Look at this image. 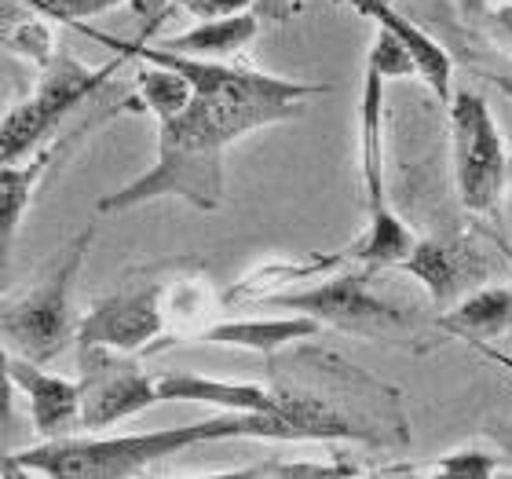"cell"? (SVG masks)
I'll return each mask as SVG.
<instances>
[{
    "label": "cell",
    "mask_w": 512,
    "mask_h": 479,
    "mask_svg": "<svg viewBox=\"0 0 512 479\" xmlns=\"http://www.w3.org/2000/svg\"><path fill=\"white\" fill-rule=\"evenodd\" d=\"M297 114L300 103L194 96L183 114L158 125L154 165L118 191L103 194L96 202V213H128L158 198H180L202 213H216L224 205V150L256 128L278 125Z\"/></svg>",
    "instance_id": "6da1fadb"
},
{
    "label": "cell",
    "mask_w": 512,
    "mask_h": 479,
    "mask_svg": "<svg viewBox=\"0 0 512 479\" xmlns=\"http://www.w3.org/2000/svg\"><path fill=\"white\" fill-rule=\"evenodd\" d=\"M224 439H242V414L209 417V421L158 428V432H136V436H66L22 450L15 458L26 469L41 472L44 479H136L143 469L172 454H183L202 443H224Z\"/></svg>",
    "instance_id": "7a4b0ae2"
},
{
    "label": "cell",
    "mask_w": 512,
    "mask_h": 479,
    "mask_svg": "<svg viewBox=\"0 0 512 479\" xmlns=\"http://www.w3.org/2000/svg\"><path fill=\"white\" fill-rule=\"evenodd\" d=\"M96 242V224L77 231L55 256V264L44 271L37 286L0 304V344L15 352V359L26 362H52L66 344L77 341L74 319V286L88 260V249Z\"/></svg>",
    "instance_id": "3957f363"
},
{
    "label": "cell",
    "mask_w": 512,
    "mask_h": 479,
    "mask_svg": "<svg viewBox=\"0 0 512 479\" xmlns=\"http://www.w3.org/2000/svg\"><path fill=\"white\" fill-rule=\"evenodd\" d=\"M118 70L121 59L107 66H85L70 52H55L52 63L41 70L33 96L15 103L8 114H0V172L44 150L55 128L63 125L81 103L103 92V85Z\"/></svg>",
    "instance_id": "277c9868"
},
{
    "label": "cell",
    "mask_w": 512,
    "mask_h": 479,
    "mask_svg": "<svg viewBox=\"0 0 512 479\" xmlns=\"http://www.w3.org/2000/svg\"><path fill=\"white\" fill-rule=\"evenodd\" d=\"M271 304L289 308L304 319H315L319 326L366 337V341H403L414 333L417 322L410 308H399L377 293L370 267L333 275L319 286L300 289V293H278V297H271Z\"/></svg>",
    "instance_id": "5b68a950"
},
{
    "label": "cell",
    "mask_w": 512,
    "mask_h": 479,
    "mask_svg": "<svg viewBox=\"0 0 512 479\" xmlns=\"http://www.w3.org/2000/svg\"><path fill=\"white\" fill-rule=\"evenodd\" d=\"M450 161H454V187L469 213L494 216L502 205L509 180V150L498 132L487 99L472 88H454L450 99Z\"/></svg>",
    "instance_id": "8992f818"
},
{
    "label": "cell",
    "mask_w": 512,
    "mask_h": 479,
    "mask_svg": "<svg viewBox=\"0 0 512 479\" xmlns=\"http://www.w3.org/2000/svg\"><path fill=\"white\" fill-rule=\"evenodd\" d=\"M81 33H88L92 41L110 44L118 59H139V63L150 66H165L172 74H180L187 85H191L194 96H209V99H267V103H300L311 96H330V85H304V81H286V77L275 74H260V70H249V66H227V63H209V59H191V55H176L165 52L158 44L147 41H118L110 33L92 30L88 22L77 26Z\"/></svg>",
    "instance_id": "52a82bcc"
},
{
    "label": "cell",
    "mask_w": 512,
    "mask_h": 479,
    "mask_svg": "<svg viewBox=\"0 0 512 479\" xmlns=\"http://www.w3.org/2000/svg\"><path fill=\"white\" fill-rule=\"evenodd\" d=\"M165 293H169V278H161L158 271L125 278L77 322V348H107L121 355L150 348L165 333Z\"/></svg>",
    "instance_id": "ba28073f"
},
{
    "label": "cell",
    "mask_w": 512,
    "mask_h": 479,
    "mask_svg": "<svg viewBox=\"0 0 512 479\" xmlns=\"http://www.w3.org/2000/svg\"><path fill=\"white\" fill-rule=\"evenodd\" d=\"M81 362V428H107L125 417H136L150 406H158L154 377L139 370L121 352L107 348H77Z\"/></svg>",
    "instance_id": "9c48e42d"
},
{
    "label": "cell",
    "mask_w": 512,
    "mask_h": 479,
    "mask_svg": "<svg viewBox=\"0 0 512 479\" xmlns=\"http://www.w3.org/2000/svg\"><path fill=\"white\" fill-rule=\"evenodd\" d=\"M128 110H139L136 96L125 99V103H114V107L103 110V114H92V118H85L77 128H70L66 136L52 139L44 150H37L33 158L0 172V278H4V271H8V264H11V249H15L22 220L30 213L33 194H37V187L44 183V176L52 172L55 161L70 158V154L81 147V139H88L96 128H103L110 118H118V114H128Z\"/></svg>",
    "instance_id": "30bf717a"
},
{
    "label": "cell",
    "mask_w": 512,
    "mask_h": 479,
    "mask_svg": "<svg viewBox=\"0 0 512 479\" xmlns=\"http://www.w3.org/2000/svg\"><path fill=\"white\" fill-rule=\"evenodd\" d=\"M242 439H271V443H300V439H355V443H377L370 428L355 425L352 417L333 410L319 395L278 392L271 414H242Z\"/></svg>",
    "instance_id": "8fae6325"
},
{
    "label": "cell",
    "mask_w": 512,
    "mask_h": 479,
    "mask_svg": "<svg viewBox=\"0 0 512 479\" xmlns=\"http://www.w3.org/2000/svg\"><path fill=\"white\" fill-rule=\"evenodd\" d=\"M399 271L414 275L428 289V297L439 311L454 308L461 297H469L472 286L487 275L480 245L469 235H439V238H417L414 253L406 256ZM480 289V286H476Z\"/></svg>",
    "instance_id": "7c38bea8"
},
{
    "label": "cell",
    "mask_w": 512,
    "mask_h": 479,
    "mask_svg": "<svg viewBox=\"0 0 512 479\" xmlns=\"http://www.w3.org/2000/svg\"><path fill=\"white\" fill-rule=\"evenodd\" d=\"M337 4H348L355 15L377 22V30H384L388 37H395V41L403 44L406 52L414 55L417 77L428 85V92L443 107H450V99H454V59H450V52L432 33L421 30L410 15H403V11L395 8L392 0H337Z\"/></svg>",
    "instance_id": "4fadbf2b"
},
{
    "label": "cell",
    "mask_w": 512,
    "mask_h": 479,
    "mask_svg": "<svg viewBox=\"0 0 512 479\" xmlns=\"http://www.w3.org/2000/svg\"><path fill=\"white\" fill-rule=\"evenodd\" d=\"M11 381L26 395L33 428L48 443L66 439L70 428L81 425V388H77V381H66L59 373H48L37 362L15 359V355H11Z\"/></svg>",
    "instance_id": "5bb4252c"
},
{
    "label": "cell",
    "mask_w": 512,
    "mask_h": 479,
    "mask_svg": "<svg viewBox=\"0 0 512 479\" xmlns=\"http://www.w3.org/2000/svg\"><path fill=\"white\" fill-rule=\"evenodd\" d=\"M359 176H363L366 220L392 209L384 176V77L366 66L359 92Z\"/></svg>",
    "instance_id": "9a60e30c"
},
{
    "label": "cell",
    "mask_w": 512,
    "mask_h": 479,
    "mask_svg": "<svg viewBox=\"0 0 512 479\" xmlns=\"http://www.w3.org/2000/svg\"><path fill=\"white\" fill-rule=\"evenodd\" d=\"M154 388H158V403H209L227 414H271L278 403V392H267L260 384L216 381L187 370L158 373Z\"/></svg>",
    "instance_id": "2e32d148"
},
{
    "label": "cell",
    "mask_w": 512,
    "mask_h": 479,
    "mask_svg": "<svg viewBox=\"0 0 512 479\" xmlns=\"http://www.w3.org/2000/svg\"><path fill=\"white\" fill-rule=\"evenodd\" d=\"M436 326L450 337H461L476 344H487L494 337L512 330V286H480L469 297H461L454 308L439 311Z\"/></svg>",
    "instance_id": "e0dca14e"
},
{
    "label": "cell",
    "mask_w": 512,
    "mask_h": 479,
    "mask_svg": "<svg viewBox=\"0 0 512 479\" xmlns=\"http://www.w3.org/2000/svg\"><path fill=\"white\" fill-rule=\"evenodd\" d=\"M322 326L304 315H282V319H231L213 322L194 333V341L205 344H227V348H249V352L271 355L293 341H308L319 337Z\"/></svg>",
    "instance_id": "ac0fdd59"
},
{
    "label": "cell",
    "mask_w": 512,
    "mask_h": 479,
    "mask_svg": "<svg viewBox=\"0 0 512 479\" xmlns=\"http://www.w3.org/2000/svg\"><path fill=\"white\" fill-rule=\"evenodd\" d=\"M256 33H260V19H256L253 11H242V15H227V19L198 22L194 30L165 37L158 48L176 52V55H191V59L220 63V59H227V55L242 52L246 44H253Z\"/></svg>",
    "instance_id": "d6986e66"
},
{
    "label": "cell",
    "mask_w": 512,
    "mask_h": 479,
    "mask_svg": "<svg viewBox=\"0 0 512 479\" xmlns=\"http://www.w3.org/2000/svg\"><path fill=\"white\" fill-rule=\"evenodd\" d=\"M414 245L417 235L403 224V216L395 213V209H388V213L366 220L363 238L348 245V260H355L359 267H370V271L399 267L406 256L414 253Z\"/></svg>",
    "instance_id": "ffe728a7"
},
{
    "label": "cell",
    "mask_w": 512,
    "mask_h": 479,
    "mask_svg": "<svg viewBox=\"0 0 512 479\" xmlns=\"http://www.w3.org/2000/svg\"><path fill=\"white\" fill-rule=\"evenodd\" d=\"M191 99H194L191 85H187L180 74H172V70H165V66H150V63L139 66L136 103H139V110H150L158 125L161 121L176 118V114H183Z\"/></svg>",
    "instance_id": "44dd1931"
},
{
    "label": "cell",
    "mask_w": 512,
    "mask_h": 479,
    "mask_svg": "<svg viewBox=\"0 0 512 479\" xmlns=\"http://www.w3.org/2000/svg\"><path fill=\"white\" fill-rule=\"evenodd\" d=\"M4 48H8V52H15V55H22V59H26V63H33L37 70H44V66L55 59V52H59V48H55L52 30H48V22H41L33 11L8 33Z\"/></svg>",
    "instance_id": "7402d4cb"
},
{
    "label": "cell",
    "mask_w": 512,
    "mask_h": 479,
    "mask_svg": "<svg viewBox=\"0 0 512 479\" xmlns=\"http://www.w3.org/2000/svg\"><path fill=\"white\" fill-rule=\"evenodd\" d=\"M505 461L502 454H487V450H454L447 458L436 461V469L428 479H494Z\"/></svg>",
    "instance_id": "603a6c76"
},
{
    "label": "cell",
    "mask_w": 512,
    "mask_h": 479,
    "mask_svg": "<svg viewBox=\"0 0 512 479\" xmlns=\"http://www.w3.org/2000/svg\"><path fill=\"white\" fill-rule=\"evenodd\" d=\"M366 66H370V70H377L384 81H395V77H417L414 55L406 52L403 44L395 41V37H388L384 30H377L374 48H370V59H366Z\"/></svg>",
    "instance_id": "cb8c5ba5"
},
{
    "label": "cell",
    "mask_w": 512,
    "mask_h": 479,
    "mask_svg": "<svg viewBox=\"0 0 512 479\" xmlns=\"http://www.w3.org/2000/svg\"><path fill=\"white\" fill-rule=\"evenodd\" d=\"M359 476L355 465L348 461H330V465H319V461H275V469L267 472V479H352Z\"/></svg>",
    "instance_id": "d4e9b609"
},
{
    "label": "cell",
    "mask_w": 512,
    "mask_h": 479,
    "mask_svg": "<svg viewBox=\"0 0 512 479\" xmlns=\"http://www.w3.org/2000/svg\"><path fill=\"white\" fill-rule=\"evenodd\" d=\"M183 11L198 15L202 22L209 19H227V15H242V11H253V0H176Z\"/></svg>",
    "instance_id": "484cf974"
},
{
    "label": "cell",
    "mask_w": 512,
    "mask_h": 479,
    "mask_svg": "<svg viewBox=\"0 0 512 479\" xmlns=\"http://www.w3.org/2000/svg\"><path fill=\"white\" fill-rule=\"evenodd\" d=\"M480 22L487 26V37H491L494 44H502L505 52H512V4H498V8L487 4Z\"/></svg>",
    "instance_id": "4316f807"
},
{
    "label": "cell",
    "mask_w": 512,
    "mask_h": 479,
    "mask_svg": "<svg viewBox=\"0 0 512 479\" xmlns=\"http://www.w3.org/2000/svg\"><path fill=\"white\" fill-rule=\"evenodd\" d=\"M297 11V0H253V15L260 22H286Z\"/></svg>",
    "instance_id": "83f0119b"
},
{
    "label": "cell",
    "mask_w": 512,
    "mask_h": 479,
    "mask_svg": "<svg viewBox=\"0 0 512 479\" xmlns=\"http://www.w3.org/2000/svg\"><path fill=\"white\" fill-rule=\"evenodd\" d=\"M30 11H26V4H22V0H0V48H4V41H8V33L15 30V26L30 15Z\"/></svg>",
    "instance_id": "f1b7e54d"
},
{
    "label": "cell",
    "mask_w": 512,
    "mask_h": 479,
    "mask_svg": "<svg viewBox=\"0 0 512 479\" xmlns=\"http://www.w3.org/2000/svg\"><path fill=\"white\" fill-rule=\"evenodd\" d=\"M11 392H15V381H11V355L8 348L0 344V414L11 417Z\"/></svg>",
    "instance_id": "f546056e"
},
{
    "label": "cell",
    "mask_w": 512,
    "mask_h": 479,
    "mask_svg": "<svg viewBox=\"0 0 512 479\" xmlns=\"http://www.w3.org/2000/svg\"><path fill=\"white\" fill-rule=\"evenodd\" d=\"M271 469H275V461H256V465H246V469L213 472V476H194V479H267Z\"/></svg>",
    "instance_id": "4dcf8cb0"
},
{
    "label": "cell",
    "mask_w": 512,
    "mask_h": 479,
    "mask_svg": "<svg viewBox=\"0 0 512 479\" xmlns=\"http://www.w3.org/2000/svg\"><path fill=\"white\" fill-rule=\"evenodd\" d=\"M0 479H44L41 472L26 469L15 454H8V450H0Z\"/></svg>",
    "instance_id": "1f68e13d"
},
{
    "label": "cell",
    "mask_w": 512,
    "mask_h": 479,
    "mask_svg": "<svg viewBox=\"0 0 512 479\" xmlns=\"http://www.w3.org/2000/svg\"><path fill=\"white\" fill-rule=\"evenodd\" d=\"M491 436L498 439V447H502V461L512 469V425H494Z\"/></svg>",
    "instance_id": "d6a6232c"
},
{
    "label": "cell",
    "mask_w": 512,
    "mask_h": 479,
    "mask_svg": "<svg viewBox=\"0 0 512 479\" xmlns=\"http://www.w3.org/2000/svg\"><path fill=\"white\" fill-rule=\"evenodd\" d=\"M483 81L498 88L502 96H509V99H512V70H487V74H483Z\"/></svg>",
    "instance_id": "836d02e7"
},
{
    "label": "cell",
    "mask_w": 512,
    "mask_h": 479,
    "mask_svg": "<svg viewBox=\"0 0 512 479\" xmlns=\"http://www.w3.org/2000/svg\"><path fill=\"white\" fill-rule=\"evenodd\" d=\"M487 4H491V0H458L461 15H465V19H476V22L483 19V11H487Z\"/></svg>",
    "instance_id": "e575fe53"
},
{
    "label": "cell",
    "mask_w": 512,
    "mask_h": 479,
    "mask_svg": "<svg viewBox=\"0 0 512 479\" xmlns=\"http://www.w3.org/2000/svg\"><path fill=\"white\" fill-rule=\"evenodd\" d=\"M370 479H428V476H417V472H410V469H392V472H377V476H370Z\"/></svg>",
    "instance_id": "d590c367"
},
{
    "label": "cell",
    "mask_w": 512,
    "mask_h": 479,
    "mask_svg": "<svg viewBox=\"0 0 512 479\" xmlns=\"http://www.w3.org/2000/svg\"><path fill=\"white\" fill-rule=\"evenodd\" d=\"M476 352H483V355H491L494 362H502L505 370H512V355H505V352H494V348H487V344H476Z\"/></svg>",
    "instance_id": "8d00e7d4"
},
{
    "label": "cell",
    "mask_w": 512,
    "mask_h": 479,
    "mask_svg": "<svg viewBox=\"0 0 512 479\" xmlns=\"http://www.w3.org/2000/svg\"><path fill=\"white\" fill-rule=\"evenodd\" d=\"M0 425H8V417H4V414H0Z\"/></svg>",
    "instance_id": "74e56055"
},
{
    "label": "cell",
    "mask_w": 512,
    "mask_h": 479,
    "mask_svg": "<svg viewBox=\"0 0 512 479\" xmlns=\"http://www.w3.org/2000/svg\"><path fill=\"white\" fill-rule=\"evenodd\" d=\"M352 479H359V476H352Z\"/></svg>",
    "instance_id": "f35d334b"
}]
</instances>
